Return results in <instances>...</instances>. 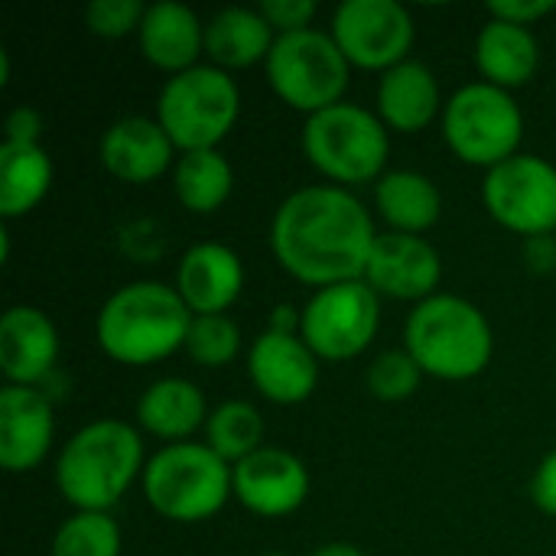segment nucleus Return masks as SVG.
Segmentation results:
<instances>
[{
  "label": "nucleus",
  "mask_w": 556,
  "mask_h": 556,
  "mask_svg": "<svg viewBox=\"0 0 556 556\" xmlns=\"http://www.w3.org/2000/svg\"><path fill=\"white\" fill-rule=\"evenodd\" d=\"M482 202L489 215L515 235H554L556 166L541 156L518 153L485 173Z\"/></svg>",
  "instance_id": "obj_11"
},
{
  "label": "nucleus",
  "mask_w": 556,
  "mask_h": 556,
  "mask_svg": "<svg viewBox=\"0 0 556 556\" xmlns=\"http://www.w3.org/2000/svg\"><path fill=\"white\" fill-rule=\"evenodd\" d=\"M440 114V81L424 62H401L378 81V117L388 130L417 134Z\"/></svg>",
  "instance_id": "obj_21"
},
{
  "label": "nucleus",
  "mask_w": 556,
  "mask_h": 556,
  "mask_svg": "<svg viewBox=\"0 0 556 556\" xmlns=\"http://www.w3.org/2000/svg\"><path fill=\"white\" fill-rule=\"evenodd\" d=\"M528 264L538 270V274H551L556 267V238L554 235H538V238H528Z\"/></svg>",
  "instance_id": "obj_37"
},
{
  "label": "nucleus",
  "mask_w": 556,
  "mask_h": 556,
  "mask_svg": "<svg viewBox=\"0 0 556 556\" xmlns=\"http://www.w3.org/2000/svg\"><path fill=\"white\" fill-rule=\"evenodd\" d=\"M143 469L140 433L124 420H94L62 446L55 485L75 511L108 515Z\"/></svg>",
  "instance_id": "obj_3"
},
{
  "label": "nucleus",
  "mask_w": 556,
  "mask_h": 556,
  "mask_svg": "<svg viewBox=\"0 0 556 556\" xmlns=\"http://www.w3.org/2000/svg\"><path fill=\"white\" fill-rule=\"evenodd\" d=\"M277 36L261 10L248 7H225L205 26V52L218 68H251L267 62Z\"/></svg>",
  "instance_id": "obj_23"
},
{
  "label": "nucleus",
  "mask_w": 556,
  "mask_h": 556,
  "mask_svg": "<svg viewBox=\"0 0 556 556\" xmlns=\"http://www.w3.org/2000/svg\"><path fill=\"white\" fill-rule=\"evenodd\" d=\"M309 556H365L358 547L352 544H323L319 551H313Z\"/></svg>",
  "instance_id": "obj_38"
},
{
  "label": "nucleus",
  "mask_w": 556,
  "mask_h": 556,
  "mask_svg": "<svg viewBox=\"0 0 556 556\" xmlns=\"http://www.w3.org/2000/svg\"><path fill=\"white\" fill-rule=\"evenodd\" d=\"M531 498L544 515L556 518V450L538 466V472L531 479Z\"/></svg>",
  "instance_id": "obj_35"
},
{
  "label": "nucleus",
  "mask_w": 556,
  "mask_h": 556,
  "mask_svg": "<svg viewBox=\"0 0 556 556\" xmlns=\"http://www.w3.org/2000/svg\"><path fill=\"white\" fill-rule=\"evenodd\" d=\"M404 352L424 375L443 381H469L482 375L495 352V336L479 306L463 296L437 293L407 316Z\"/></svg>",
  "instance_id": "obj_4"
},
{
  "label": "nucleus",
  "mask_w": 556,
  "mask_h": 556,
  "mask_svg": "<svg viewBox=\"0 0 556 556\" xmlns=\"http://www.w3.org/2000/svg\"><path fill=\"white\" fill-rule=\"evenodd\" d=\"M42 134V114L36 108H16L7 117V143H39Z\"/></svg>",
  "instance_id": "obj_36"
},
{
  "label": "nucleus",
  "mask_w": 556,
  "mask_h": 556,
  "mask_svg": "<svg viewBox=\"0 0 556 556\" xmlns=\"http://www.w3.org/2000/svg\"><path fill=\"white\" fill-rule=\"evenodd\" d=\"M443 137L463 163L495 169L498 163L518 156L525 117L505 88L472 81L446 101Z\"/></svg>",
  "instance_id": "obj_9"
},
{
  "label": "nucleus",
  "mask_w": 556,
  "mask_h": 556,
  "mask_svg": "<svg viewBox=\"0 0 556 556\" xmlns=\"http://www.w3.org/2000/svg\"><path fill=\"white\" fill-rule=\"evenodd\" d=\"M137 420L147 433L160 440L186 443L199 427L208 424L205 394L186 378H163L150 384L137 401Z\"/></svg>",
  "instance_id": "obj_24"
},
{
  "label": "nucleus",
  "mask_w": 556,
  "mask_h": 556,
  "mask_svg": "<svg viewBox=\"0 0 556 556\" xmlns=\"http://www.w3.org/2000/svg\"><path fill=\"white\" fill-rule=\"evenodd\" d=\"M143 495L160 518L199 525L235 495V469L205 443H169L147 463Z\"/></svg>",
  "instance_id": "obj_5"
},
{
  "label": "nucleus",
  "mask_w": 556,
  "mask_h": 556,
  "mask_svg": "<svg viewBox=\"0 0 556 556\" xmlns=\"http://www.w3.org/2000/svg\"><path fill=\"white\" fill-rule=\"evenodd\" d=\"M440 277H443V264L433 244L424 241L420 235H401V231L378 235L365 267V283L378 296H391V300L424 303L437 296Z\"/></svg>",
  "instance_id": "obj_13"
},
{
  "label": "nucleus",
  "mask_w": 556,
  "mask_h": 556,
  "mask_svg": "<svg viewBox=\"0 0 556 556\" xmlns=\"http://www.w3.org/2000/svg\"><path fill=\"white\" fill-rule=\"evenodd\" d=\"M306 495L309 472L287 450L264 446L235 466V498L257 518H287L303 508Z\"/></svg>",
  "instance_id": "obj_14"
},
{
  "label": "nucleus",
  "mask_w": 556,
  "mask_h": 556,
  "mask_svg": "<svg viewBox=\"0 0 556 556\" xmlns=\"http://www.w3.org/2000/svg\"><path fill=\"white\" fill-rule=\"evenodd\" d=\"M267 556H283V554H267Z\"/></svg>",
  "instance_id": "obj_39"
},
{
  "label": "nucleus",
  "mask_w": 556,
  "mask_h": 556,
  "mask_svg": "<svg viewBox=\"0 0 556 556\" xmlns=\"http://www.w3.org/2000/svg\"><path fill=\"white\" fill-rule=\"evenodd\" d=\"M251 384L274 404H303L313 397L319 381V365L313 349L293 332H274L254 339L248 352Z\"/></svg>",
  "instance_id": "obj_15"
},
{
  "label": "nucleus",
  "mask_w": 556,
  "mask_h": 556,
  "mask_svg": "<svg viewBox=\"0 0 556 556\" xmlns=\"http://www.w3.org/2000/svg\"><path fill=\"white\" fill-rule=\"evenodd\" d=\"M49 556H121V531L101 511H75L55 531Z\"/></svg>",
  "instance_id": "obj_29"
},
{
  "label": "nucleus",
  "mask_w": 556,
  "mask_h": 556,
  "mask_svg": "<svg viewBox=\"0 0 556 556\" xmlns=\"http://www.w3.org/2000/svg\"><path fill=\"white\" fill-rule=\"evenodd\" d=\"M192 309L176 287L140 280L117 290L98 313L94 336L108 358L121 365H156L186 349Z\"/></svg>",
  "instance_id": "obj_2"
},
{
  "label": "nucleus",
  "mask_w": 556,
  "mask_h": 556,
  "mask_svg": "<svg viewBox=\"0 0 556 556\" xmlns=\"http://www.w3.org/2000/svg\"><path fill=\"white\" fill-rule=\"evenodd\" d=\"M59 332L36 306H10L0 319V371L10 384L33 388L55 368Z\"/></svg>",
  "instance_id": "obj_18"
},
{
  "label": "nucleus",
  "mask_w": 556,
  "mask_h": 556,
  "mask_svg": "<svg viewBox=\"0 0 556 556\" xmlns=\"http://www.w3.org/2000/svg\"><path fill=\"white\" fill-rule=\"evenodd\" d=\"M554 10V0H492L489 3L492 20H505V23L528 26V29H531V23H538L541 16H547Z\"/></svg>",
  "instance_id": "obj_34"
},
{
  "label": "nucleus",
  "mask_w": 556,
  "mask_h": 556,
  "mask_svg": "<svg viewBox=\"0 0 556 556\" xmlns=\"http://www.w3.org/2000/svg\"><path fill=\"white\" fill-rule=\"evenodd\" d=\"M381 303L365 280L316 290L300 313V339L316 358L349 362L362 355L378 336Z\"/></svg>",
  "instance_id": "obj_10"
},
{
  "label": "nucleus",
  "mask_w": 556,
  "mask_h": 556,
  "mask_svg": "<svg viewBox=\"0 0 556 556\" xmlns=\"http://www.w3.org/2000/svg\"><path fill=\"white\" fill-rule=\"evenodd\" d=\"M244 290L241 257L228 244H195L182 254L176 270V293L192 316H225Z\"/></svg>",
  "instance_id": "obj_17"
},
{
  "label": "nucleus",
  "mask_w": 556,
  "mask_h": 556,
  "mask_svg": "<svg viewBox=\"0 0 556 556\" xmlns=\"http://www.w3.org/2000/svg\"><path fill=\"white\" fill-rule=\"evenodd\" d=\"M147 7L140 0H91L85 7V26L101 39H121L140 29Z\"/></svg>",
  "instance_id": "obj_32"
},
{
  "label": "nucleus",
  "mask_w": 556,
  "mask_h": 556,
  "mask_svg": "<svg viewBox=\"0 0 556 556\" xmlns=\"http://www.w3.org/2000/svg\"><path fill=\"white\" fill-rule=\"evenodd\" d=\"M241 114V91L218 65H195L173 75L156 101V121L182 153L218 150Z\"/></svg>",
  "instance_id": "obj_6"
},
{
  "label": "nucleus",
  "mask_w": 556,
  "mask_h": 556,
  "mask_svg": "<svg viewBox=\"0 0 556 556\" xmlns=\"http://www.w3.org/2000/svg\"><path fill=\"white\" fill-rule=\"evenodd\" d=\"M375 205L381 218L401 235H424L443 215V195L424 173L391 169L375 186Z\"/></svg>",
  "instance_id": "obj_25"
},
{
  "label": "nucleus",
  "mask_w": 556,
  "mask_h": 556,
  "mask_svg": "<svg viewBox=\"0 0 556 556\" xmlns=\"http://www.w3.org/2000/svg\"><path fill=\"white\" fill-rule=\"evenodd\" d=\"M476 65L489 85L508 91V88H521L534 78V72L541 65V49L528 26L489 20L476 39Z\"/></svg>",
  "instance_id": "obj_22"
},
{
  "label": "nucleus",
  "mask_w": 556,
  "mask_h": 556,
  "mask_svg": "<svg viewBox=\"0 0 556 556\" xmlns=\"http://www.w3.org/2000/svg\"><path fill=\"white\" fill-rule=\"evenodd\" d=\"M173 140L150 117H121L101 137V163L121 182H153L173 163Z\"/></svg>",
  "instance_id": "obj_19"
},
{
  "label": "nucleus",
  "mask_w": 556,
  "mask_h": 556,
  "mask_svg": "<svg viewBox=\"0 0 556 556\" xmlns=\"http://www.w3.org/2000/svg\"><path fill=\"white\" fill-rule=\"evenodd\" d=\"M306 160L339 186H362L384 176L391 137L381 117L358 104H332L303 124Z\"/></svg>",
  "instance_id": "obj_7"
},
{
  "label": "nucleus",
  "mask_w": 556,
  "mask_h": 556,
  "mask_svg": "<svg viewBox=\"0 0 556 556\" xmlns=\"http://www.w3.org/2000/svg\"><path fill=\"white\" fill-rule=\"evenodd\" d=\"M140 52L150 65L179 75L195 68V59L205 52V26L186 3L160 0L150 3L143 13V23L137 29Z\"/></svg>",
  "instance_id": "obj_20"
},
{
  "label": "nucleus",
  "mask_w": 556,
  "mask_h": 556,
  "mask_svg": "<svg viewBox=\"0 0 556 556\" xmlns=\"http://www.w3.org/2000/svg\"><path fill=\"white\" fill-rule=\"evenodd\" d=\"M52 186V156L39 143L0 147V215L23 218L33 212Z\"/></svg>",
  "instance_id": "obj_26"
},
{
  "label": "nucleus",
  "mask_w": 556,
  "mask_h": 556,
  "mask_svg": "<svg viewBox=\"0 0 556 556\" xmlns=\"http://www.w3.org/2000/svg\"><path fill=\"white\" fill-rule=\"evenodd\" d=\"M257 10L270 23V29L277 36L309 29V20L316 16V3L313 0H264Z\"/></svg>",
  "instance_id": "obj_33"
},
{
  "label": "nucleus",
  "mask_w": 556,
  "mask_h": 556,
  "mask_svg": "<svg viewBox=\"0 0 556 556\" xmlns=\"http://www.w3.org/2000/svg\"><path fill=\"white\" fill-rule=\"evenodd\" d=\"M378 241L368 208L342 186H309L280 202L270 222L277 264L309 287L365 280Z\"/></svg>",
  "instance_id": "obj_1"
},
{
  "label": "nucleus",
  "mask_w": 556,
  "mask_h": 556,
  "mask_svg": "<svg viewBox=\"0 0 556 556\" xmlns=\"http://www.w3.org/2000/svg\"><path fill=\"white\" fill-rule=\"evenodd\" d=\"M52 433V404L39 391L20 384L0 391V466L7 472L36 469L49 456Z\"/></svg>",
  "instance_id": "obj_16"
},
{
  "label": "nucleus",
  "mask_w": 556,
  "mask_h": 556,
  "mask_svg": "<svg viewBox=\"0 0 556 556\" xmlns=\"http://www.w3.org/2000/svg\"><path fill=\"white\" fill-rule=\"evenodd\" d=\"M420 365L410 358V352H381L365 375V388L375 401L384 404H401L417 394L420 388Z\"/></svg>",
  "instance_id": "obj_31"
},
{
  "label": "nucleus",
  "mask_w": 556,
  "mask_h": 556,
  "mask_svg": "<svg viewBox=\"0 0 556 556\" xmlns=\"http://www.w3.org/2000/svg\"><path fill=\"white\" fill-rule=\"evenodd\" d=\"M264 65L277 98L287 101L293 111H303L306 117L342 104L352 68L336 39L313 26L277 36Z\"/></svg>",
  "instance_id": "obj_8"
},
{
  "label": "nucleus",
  "mask_w": 556,
  "mask_h": 556,
  "mask_svg": "<svg viewBox=\"0 0 556 556\" xmlns=\"http://www.w3.org/2000/svg\"><path fill=\"white\" fill-rule=\"evenodd\" d=\"M241 349V329L228 316H192L186 352L202 368H225Z\"/></svg>",
  "instance_id": "obj_30"
},
{
  "label": "nucleus",
  "mask_w": 556,
  "mask_h": 556,
  "mask_svg": "<svg viewBox=\"0 0 556 556\" xmlns=\"http://www.w3.org/2000/svg\"><path fill=\"white\" fill-rule=\"evenodd\" d=\"M261 443H264V420L257 407H251L248 401H225L208 414L205 446L215 456H222L231 469L248 456H254L257 450H264Z\"/></svg>",
  "instance_id": "obj_28"
},
{
  "label": "nucleus",
  "mask_w": 556,
  "mask_h": 556,
  "mask_svg": "<svg viewBox=\"0 0 556 556\" xmlns=\"http://www.w3.org/2000/svg\"><path fill=\"white\" fill-rule=\"evenodd\" d=\"M414 20L397 0H345L332 13L329 36L349 59V65L368 72H388L407 62L414 46Z\"/></svg>",
  "instance_id": "obj_12"
},
{
  "label": "nucleus",
  "mask_w": 556,
  "mask_h": 556,
  "mask_svg": "<svg viewBox=\"0 0 556 556\" xmlns=\"http://www.w3.org/2000/svg\"><path fill=\"white\" fill-rule=\"evenodd\" d=\"M173 189L182 208H189L192 215H212L231 199L235 169L218 150L182 153L173 169Z\"/></svg>",
  "instance_id": "obj_27"
}]
</instances>
